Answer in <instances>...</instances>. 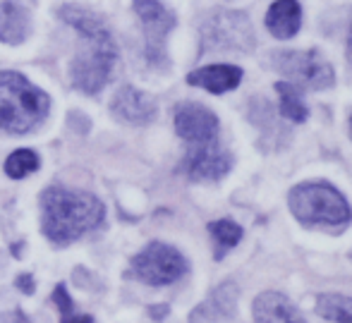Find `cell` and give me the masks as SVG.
Wrapping results in <instances>:
<instances>
[{
  "label": "cell",
  "instance_id": "9a60e30c",
  "mask_svg": "<svg viewBox=\"0 0 352 323\" xmlns=\"http://www.w3.org/2000/svg\"><path fill=\"white\" fill-rule=\"evenodd\" d=\"M29 12L14 3L0 5V41L5 43H22L29 36Z\"/></svg>",
  "mask_w": 352,
  "mask_h": 323
},
{
  "label": "cell",
  "instance_id": "7402d4cb",
  "mask_svg": "<svg viewBox=\"0 0 352 323\" xmlns=\"http://www.w3.org/2000/svg\"><path fill=\"white\" fill-rule=\"evenodd\" d=\"M350 129H352V118H350Z\"/></svg>",
  "mask_w": 352,
  "mask_h": 323
},
{
  "label": "cell",
  "instance_id": "30bf717a",
  "mask_svg": "<svg viewBox=\"0 0 352 323\" xmlns=\"http://www.w3.org/2000/svg\"><path fill=\"white\" fill-rule=\"evenodd\" d=\"M232 166V158L226 148L221 146V142L206 144V146H192L187 151L185 161H182V170L199 182H213L221 180Z\"/></svg>",
  "mask_w": 352,
  "mask_h": 323
},
{
  "label": "cell",
  "instance_id": "52a82bcc",
  "mask_svg": "<svg viewBox=\"0 0 352 323\" xmlns=\"http://www.w3.org/2000/svg\"><path fill=\"white\" fill-rule=\"evenodd\" d=\"M204 38L206 46L213 48H235V51H250L254 48V32L242 12H216L204 24Z\"/></svg>",
  "mask_w": 352,
  "mask_h": 323
},
{
  "label": "cell",
  "instance_id": "5b68a950",
  "mask_svg": "<svg viewBox=\"0 0 352 323\" xmlns=\"http://www.w3.org/2000/svg\"><path fill=\"white\" fill-rule=\"evenodd\" d=\"M271 65L285 77V82L311 91L329 89L336 79L333 67L316 51H276L271 53Z\"/></svg>",
  "mask_w": 352,
  "mask_h": 323
},
{
  "label": "cell",
  "instance_id": "3957f363",
  "mask_svg": "<svg viewBox=\"0 0 352 323\" xmlns=\"http://www.w3.org/2000/svg\"><path fill=\"white\" fill-rule=\"evenodd\" d=\"M48 96L17 72H0V129L24 134L48 115Z\"/></svg>",
  "mask_w": 352,
  "mask_h": 323
},
{
  "label": "cell",
  "instance_id": "5bb4252c",
  "mask_svg": "<svg viewBox=\"0 0 352 323\" xmlns=\"http://www.w3.org/2000/svg\"><path fill=\"white\" fill-rule=\"evenodd\" d=\"M302 8L297 0H276L266 12V29L276 38H292L300 32Z\"/></svg>",
  "mask_w": 352,
  "mask_h": 323
},
{
  "label": "cell",
  "instance_id": "8fae6325",
  "mask_svg": "<svg viewBox=\"0 0 352 323\" xmlns=\"http://www.w3.org/2000/svg\"><path fill=\"white\" fill-rule=\"evenodd\" d=\"M113 113L127 125H148L156 118V101L148 93L140 91V89L122 87L120 91L113 96L111 103Z\"/></svg>",
  "mask_w": 352,
  "mask_h": 323
},
{
  "label": "cell",
  "instance_id": "ffe728a7",
  "mask_svg": "<svg viewBox=\"0 0 352 323\" xmlns=\"http://www.w3.org/2000/svg\"><path fill=\"white\" fill-rule=\"evenodd\" d=\"M53 300H56L58 309H60V323H91V316L87 314H77L72 307V300L67 295L65 285H58L53 292Z\"/></svg>",
  "mask_w": 352,
  "mask_h": 323
},
{
  "label": "cell",
  "instance_id": "9c48e42d",
  "mask_svg": "<svg viewBox=\"0 0 352 323\" xmlns=\"http://www.w3.org/2000/svg\"><path fill=\"white\" fill-rule=\"evenodd\" d=\"M135 12L142 19L148 60H163V46H166L168 32L175 27V14L158 0H135Z\"/></svg>",
  "mask_w": 352,
  "mask_h": 323
},
{
  "label": "cell",
  "instance_id": "44dd1931",
  "mask_svg": "<svg viewBox=\"0 0 352 323\" xmlns=\"http://www.w3.org/2000/svg\"><path fill=\"white\" fill-rule=\"evenodd\" d=\"M345 53H348V63L352 67V24H350V34H348V46H345Z\"/></svg>",
  "mask_w": 352,
  "mask_h": 323
},
{
  "label": "cell",
  "instance_id": "8992f818",
  "mask_svg": "<svg viewBox=\"0 0 352 323\" xmlns=\"http://www.w3.org/2000/svg\"><path fill=\"white\" fill-rule=\"evenodd\" d=\"M132 271L148 285H170L187 273V261L175 247L151 242L132 261Z\"/></svg>",
  "mask_w": 352,
  "mask_h": 323
},
{
  "label": "cell",
  "instance_id": "e0dca14e",
  "mask_svg": "<svg viewBox=\"0 0 352 323\" xmlns=\"http://www.w3.org/2000/svg\"><path fill=\"white\" fill-rule=\"evenodd\" d=\"M316 314L331 323H352V297L321 295L316 300Z\"/></svg>",
  "mask_w": 352,
  "mask_h": 323
},
{
  "label": "cell",
  "instance_id": "4fadbf2b",
  "mask_svg": "<svg viewBox=\"0 0 352 323\" xmlns=\"http://www.w3.org/2000/svg\"><path fill=\"white\" fill-rule=\"evenodd\" d=\"M187 82L211 93H226L242 82V69L237 65H206L187 74Z\"/></svg>",
  "mask_w": 352,
  "mask_h": 323
},
{
  "label": "cell",
  "instance_id": "277c9868",
  "mask_svg": "<svg viewBox=\"0 0 352 323\" xmlns=\"http://www.w3.org/2000/svg\"><path fill=\"white\" fill-rule=\"evenodd\" d=\"M292 216L305 225L345 227L352 221V208L345 197L329 182H305L287 194Z\"/></svg>",
  "mask_w": 352,
  "mask_h": 323
},
{
  "label": "cell",
  "instance_id": "2e32d148",
  "mask_svg": "<svg viewBox=\"0 0 352 323\" xmlns=\"http://www.w3.org/2000/svg\"><path fill=\"white\" fill-rule=\"evenodd\" d=\"M276 93H278V108L283 118H287L290 122L307 120V106L302 101L300 87H295L290 82H278L276 84Z\"/></svg>",
  "mask_w": 352,
  "mask_h": 323
},
{
  "label": "cell",
  "instance_id": "ba28073f",
  "mask_svg": "<svg viewBox=\"0 0 352 323\" xmlns=\"http://www.w3.org/2000/svg\"><path fill=\"white\" fill-rule=\"evenodd\" d=\"M175 132L185 139L187 146H206L218 142V118L201 103H180L175 108Z\"/></svg>",
  "mask_w": 352,
  "mask_h": 323
},
{
  "label": "cell",
  "instance_id": "7a4b0ae2",
  "mask_svg": "<svg viewBox=\"0 0 352 323\" xmlns=\"http://www.w3.org/2000/svg\"><path fill=\"white\" fill-rule=\"evenodd\" d=\"M43 232L56 245L79 240L103 221V203L89 192L48 187L41 197Z\"/></svg>",
  "mask_w": 352,
  "mask_h": 323
},
{
  "label": "cell",
  "instance_id": "ac0fdd59",
  "mask_svg": "<svg viewBox=\"0 0 352 323\" xmlns=\"http://www.w3.org/2000/svg\"><path fill=\"white\" fill-rule=\"evenodd\" d=\"M209 232L216 242V256L221 258L223 254L232 249L237 242L242 240V227L232 221H213L209 225Z\"/></svg>",
  "mask_w": 352,
  "mask_h": 323
},
{
  "label": "cell",
  "instance_id": "d6986e66",
  "mask_svg": "<svg viewBox=\"0 0 352 323\" xmlns=\"http://www.w3.org/2000/svg\"><path fill=\"white\" fill-rule=\"evenodd\" d=\"M36 168H38V156L32 148H19V151L10 153V158L5 161V172L10 177H14V180L32 175Z\"/></svg>",
  "mask_w": 352,
  "mask_h": 323
},
{
  "label": "cell",
  "instance_id": "6da1fadb",
  "mask_svg": "<svg viewBox=\"0 0 352 323\" xmlns=\"http://www.w3.org/2000/svg\"><path fill=\"white\" fill-rule=\"evenodd\" d=\"M60 17L84 38V51L77 53L72 63V84L84 93H96L111 79L113 65L118 60V48L108 27L89 10H79L74 5L60 10Z\"/></svg>",
  "mask_w": 352,
  "mask_h": 323
},
{
  "label": "cell",
  "instance_id": "7c38bea8",
  "mask_svg": "<svg viewBox=\"0 0 352 323\" xmlns=\"http://www.w3.org/2000/svg\"><path fill=\"white\" fill-rule=\"evenodd\" d=\"M254 323H305L295 304L280 292H261L252 307Z\"/></svg>",
  "mask_w": 352,
  "mask_h": 323
}]
</instances>
